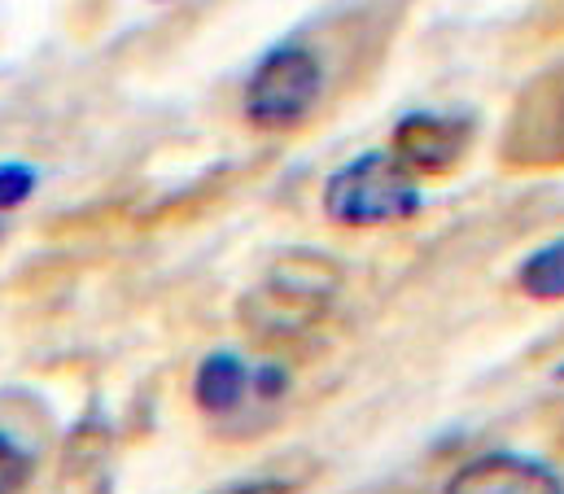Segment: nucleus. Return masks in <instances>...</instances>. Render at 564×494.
Returning a JSON list of instances; mask_svg holds the SVG:
<instances>
[{
  "label": "nucleus",
  "mask_w": 564,
  "mask_h": 494,
  "mask_svg": "<svg viewBox=\"0 0 564 494\" xmlns=\"http://www.w3.org/2000/svg\"><path fill=\"white\" fill-rule=\"evenodd\" d=\"M421 211V180L390 149H368L341 162L324 184V215L337 228H394Z\"/></svg>",
  "instance_id": "1"
},
{
  "label": "nucleus",
  "mask_w": 564,
  "mask_h": 494,
  "mask_svg": "<svg viewBox=\"0 0 564 494\" xmlns=\"http://www.w3.org/2000/svg\"><path fill=\"white\" fill-rule=\"evenodd\" d=\"M250 389H254V368L237 351H215V355H206L197 364V372H193V402L206 416L237 411Z\"/></svg>",
  "instance_id": "8"
},
{
  "label": "nucleus",
  "mask_w": 564,
  "mask_h": 494,
  "mask_svg": "<svg viewBox=\"0 0 564 494\" xmlns=\"http://www.w3.org/2000/svg\"><path fill=\"white\" fill-rule=\"evenodd\" d=\"M517 284L534 302H564V237L534 249L517 267Z\"/></svg>",
  "instance_id": "9"
},
{
  "label": "nucleus",
  "mask_w": 564,
  "mask_h": 494,
  "mask_svg": "<svg viewBox=\"0 0 564 494\" xmlns=\"http://www.w3.org/2000/svg\"><path fill=\"white\" fill-rule=\"evenodd\" d=\"M337 284H341L337 262H328L324 254L293 249L268 271V280L241 302V320H246L250 333H259L268 342L293 337V333L311 329L328 311Z\"/></svg>",
  "instance_id": "2"
},
{
  "label": "nucleus",
  "mask_w": 564,
  "mask_h": 494,
  "mask_svg": "<svg viewBox=\"0 0 564 494\" xmlns=\"http://www.w3.org/2000/svg\"><path fill=\"white\" fill-rule=\"evenodd\" d=\"M219 494H289V486L276 482V477H254V482H237V486H228Z\"/></svg>",
  "instance_id": "13"
},
{
  "label": "nucleus",
  "mask_w": 564,
  "mask_h": 494,
  "mask_svg": "<svg viewBox=\"0 0 564 494\" xmlns=\"http://www.w3.org/2000/svg\"><path fill=\"white\" fill-rule=\"evenodd\" d=\"M31 477H35V455L18 438L0 433V494H22Z\"/></svg>",
  "instance_id": "10"
},
{
  "label": "nucleus",
  "mask_w": 564,
  "mask_h": 494,
  "mask_svg": "<svg viewBox=\"0 0 564 494\" xmlns=\"http://www.w3.org/2000/svg\"><path fill=\"white\" fill-rule=\"evenodd\" d=\"M473 149V119L416 110L403 115L390 136V153L421 180V175H446L455 171Z\"/></svg>",
  "instance_id": "5"
},
{
  "label": "nucleus",
  "mask_w": 564,
  "mask_h": 494,
  "mask_svg": "<svg viewBox=\"0 0 564 494\" xmlns=\"http://www.w3.org/2000/svg\"><path fill=\"white\" fill-rule=\"evenodd\" d=\"M442 494H564V482L543 460L517 451H490L455 469Z\"/></svg>",
  "instance_id": "6"
},
{
  "label": "nucleus",
  "mask_w": 564,
  "mask_h": 494,
  "mask_svg": "<svg viewBox=\"0 0 564 494\" xmlns=\"http://www.w3.org/2000/svg\"><path fill=\"white\" fill-rule=\"evenodd\" d=\"M556 376H564V364H561V368H556Z\"/></svg>",
  "instance_id": "14"
},
{
  "label": "nucleus",
  "mask_w": 564,
  "mask_h": 494,
  "mask_svg": "<svg viewBox=\"0 0 564 494\" xmlns=\"http://www.w3.org/2000/svg\"><path fill=\"white\" fill-rule=\"evenodd\" d=\"M35 189H40V171L31 162H0V215L26 206Z\"/></svg>",
  "instance_id": "11"
},
{
  "label": "nucleus",
  "mask_w": 564,
  "mask_h": 494,
  "mask_svg": "<svg viewBox=\"0 0 564 494\" xmlns=\"http://www.w3.org/2000/svg\"><path fill=\"white\" fill-rule=\"evenodd\" d=\"M324 97V62L315 49L284 40L268 49L246 79V119L259 131H293Z\"/></svg>",
  "instance_id": "3"
},
{
  "label": "nucleus",
  "mask_w": 564,
  "mask_h": 494,
  "mask_svg": "<svg viewBox=\"0 0 564 494\" xmlns=\"http://www.w3.org/2000/svg\"><path fill=\"white\" fill-rule=\"evenodd\" d=\"M284 389H289V372L284 368H276V364L254 368V394H259V398H281Z\"/></svg>",
  "instance_id": "12"
},
{
  "label": "nucleus",
  "mask_w": 564,
  "mask_h": 494,
  "mask_svg": "<svg viewBox=\"0 0 564 494\" xmlns=\"http://www.w3.org/2000/svg\"><path fill=\"white\" fill-rule=\"evenodd\" d=\"M0 233H4V228H0Z\"/></svg>",
  "instance_id": "15"
},
{
  "label": "nucleus",
  "mask_w": 564,
  "mask_h": 494,
  "mask_svg": "<svg viewBox=\"0 0 564 494\" xmlns=\"http://www.w3.org/2000/svg\"><path fill=\"white\" fill-rule=\"evenodd\" d=\"M57 494H110V429L97 416L70 429L57 464Z\"/></svg>",
  "instance_id": "7"
},
{
  "label": "nucleus",
  "mask_w": 564,
  "mask_h": 494,
  "mask_svg": "<svg viewBox=\"0 0 564 494\" xmlns=\"http://www.w3.org/2000/svg\"><path fill=\"white\" fill-rule=\"evenodd\" d=\"M499 158L512 171H561L564 167V62L534 75L503 124Z\"/></svg>",
  "instance_id": "4"
}]
</instances>
